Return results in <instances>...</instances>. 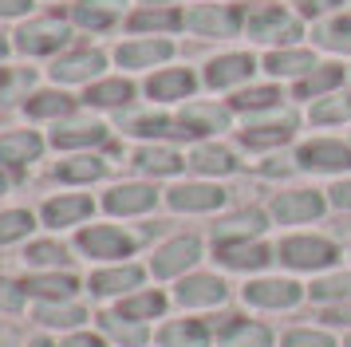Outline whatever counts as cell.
Returning <instances> with one entry per match:
<instances>
[{
  "mask_svg": "<svg viewBox=\"0 0 351 347\" xmlns=\"http://www.w3.org/2000/svg\"><path fill=\"white\" fill-rule=\"evenodd\" d=\"M343 261V249H339V241L324 233H285L276 241V265L292 272V276H319V272H328Z\"/></svg>",
  "mask_w": 351,
  "mask_h": 347,
  "instance_id": "6da1fadb",
  "label": "cell"
},
{
  "mask_svg": "<svg viewBox=\"0 0 351 347\" xmlns=\"http://www.w3.org/2000/svg\"><path fill=\"white\" fill-rule=\"evenodd\" d=\"M170 300H174L178 312H186V315H217L229 308L233 284H229V276H225L221 268L217 272L213 268H193L182 280H174Z\"/></svg>",
  "mask_w": 351,
  "mask_h": 347,
  "instance_id": "7a4b0ae2",
  "label": "cell"
},
{
  "mask_svg": "<svg viewBox=\"0 0 351 347\" xmlns=\"http://www.w3.org/2000/svg\"><path fill=\"white\" fill-rule=\"evenodd\" d=\"M75 252H80L87 265H119V261H134L138 256V233H130L127 225H119V221H91V225H83L75 229Z\"/></svg>",
  "mask_w": 351,
  "mask_h": 347,
  "instance_id": "3957f363",
  "label": "cell"
},
{
  "mask_svg": "<svg viewBox=\"0 0 351 347\" xmlns=\"http://www.w3.org/2000/svg\"><path fill=\"white\" fill-rule=\"evenodd\" d=\"M237 296L249 312L280 315V312H296L308 300V284H300V276H292V272H261V276H249L241 284Z\"/></svg>",
  "mask_w": 351,
  "mask_h": 347,
  "instance_id": "277c9868",
  "label": "cell"
},
{
  "mask_svg": "<svg viewBox=\"0 0 351 347\" xmlns=\"http://www.w3.org/2000/svg\"><path fill=\"white\" fill-rule=\"evenodd\" d=\"M202 261H206V241L197 233H174L166 237V241H158L154 249H150V256H146V268H150V280H182L186 272H193V268H202Z\"/></svg>",
  "mask_w": 351,
  "mask_h": 347,
  "instance_id": "5b68a950",
  "label": "cell"
},
{
  "mask_svg": "<svg viewBox=\"0 0 351 347\" xmlns=\"http://www.w3.org/2000/svg\"><path fill=\"white\" fill-rule=\"evenodd\" d=\"M146 280H150V268L143 265V261H119V265H95L87 276H83V292L95 300V304H103V308H111V304H119L123 296H130V292H138V288H146Z\"/></svg>",
  "mask_w": 351,
  "mask_h": 347,
  "instance_id": "8992f818",
  "label": "cell"
},
{
  "mask_svg": "<svg viewBox=\"0 0 351 347\" xmlns=\"http://www.w3.org/2000/svg\"><path fill=\"white\" fill-rule=\"evenodd\" d=\"M213 261L225 276H261L276 265V245L265 237H245V241H213Z\"/></svg>",
  "mask_w": 351,
  "mask_h": 347,
  "instance_id": "52a82bcc",
  "label": "cell"
},
{
  "mask_svg": "<svg viewBox=\"0 0 351 347\" xmlns=\"http://www.w3.org/2000/svg\"><path fill=\"white\" fill-rule=\"evenodd\" d=\"M328 213V193H319V189H308V186H292V189H276L269 202V217L272 225H288V229H296V225H312Z\"/></svg>",
  "mask_w": 351,
  "mask_h": 347,
  "instance_id": "ba28073f",
  "label": "cell"
},
{
  "mask_svg": "<svg viewBox=\"0 0 351 347\" xmlns=\"http://www.w3.org/2000/svg\"><path fill=\"white\" fill-rule=\"evenodd\" d=\"M162 202L170 213H186V217H206V213H221L229 193L209 178H193V182H174L162 193Z\"/></svg>",
  "mask_w": 351,
  "mask_h": 347,
  "instance_id": "9c48e42d",
  "label": "cell"
},
{
  "mask_svg": "<svg viewBox=\"0 0 351 347\" xmlns=\"http://www.w3.org/2000/svg\"><path fill=\"white\" fill-rule=\"evenodd\" d=\"M162 193L154 182H119L99 198V209L114 221H130V217H146L150 209H158Z\"/></svg>",
  "mask_w": 351,
  "mask_h": 347,
  "instance_id": "30bf717a",
  "label": "cell"
},
{
  "mask_svg": "<svg viewBox=\"0 0 351 347\" xmlns=\"http://www.w3.org/2000/svg\"><path fill=\"white\" fill-rule=\"evenodd\" d=\"M206 320L213 324L217 347H276V339H280L265 320H253V315L221 312V320H217V315H206Z\"/></svg>",
  "mask_w": 351,
  "mask_h": 347,
  "instance_id": "8fae6325",
  "label": "cell"
},
{
  "mask_svg": "<svg viewBox=\"0 0 351 347\" xmlns=\"http://www.w3.org/2000/svg\"><path fill=\"white\" fill-rule=\"evenodd\" d=\"M245 28H249V36L261 40V44L296 47L300 20H296V16H288L285 8H276V4H256L253 12H245Z\"/></svg>",
  "mask_w": 351,
  "mask_h": 347,
  "instance_id": "7c38bea8",
  "label": "cell"
},
{
  "mask_svg": "<svg viewBox=\"0 0 351 347\" xmlns=\"http://www.w3.org/2000/svg\"><path fill=\"white\" fill-rule=\"evenodd\" d=\"M20 292L32 304H56V300H80L83 292V276H75V268L64 272H24L20 276Z\"/></svg>",
  "mask_w": 351,
  "mask_h": 347,
  "instance_id": "4fadbf2b",
  "label": "cell"
},
{
  "mask_svg": "<svg viewBox=\"0 0 351 347\" xmlns=\"http://www.w3.org/2000/svg\"><path fill=\"white\" fill-rule=\"evenodd\" d=\"M296 166L312 174H332V178H343L351 174V142L343 139H312L296 150Z\"/></svg>",
  "mask_w": 351,
  "mask_h": 347,
  "instance_id": "5bb4252c",
  "label": "cell"
},
{
  "mask_svg": "<svg viewBox=\"0 0 351 347\" xmlns=\"http://www.w3.org/2000/svg\"><path fill=\"white\" fill-rule=\"evenodd\" d=\"M154 347H217L213 339V324L206 315H166L162 324H154Z\"/></svg>",
  "mask_w": 351,
  "mask_h": 347,
  "instance_id": "9a60e30c",
  "label": "cell"
},
{
  "mask_svg": "<svg viewBox=\"0 0 351 347\" xmlns=\"http://www.w3.org/2000/svg\"><path fill=\"white\" fill-rule=\"evenodd\" d=\"M91 213H95L91 193H56L40 205V225L51 233H67V229H83Z\"/></svg>",
  "mask_w": 351,
  "mask_h": 347,
  "instance_id": "2e32d148",
  "label": "cell"
},
{
  "mask_svg": "<svg viewBox=\"0 0 351 347\" xmlns=\"http://www.w3.org/2000/svg\"><path fill=\"white\" fill-rule=\"evenodd\" d=\"M67 36H71V28H67L60 16H40V20H28L24 28L16 32V51H24V56H51V51H60V47L67 44Z\"/></svg>",
  "mask_w": 351,
  "mask_h": 347,
  "instance_id": "e0dca14e",
  "label": "cell"
},
{
  "mask_svg": "<svg viewBox=\"0 0 351 347\" xmlns=\"http://www.w3.org/2000/svg\"><path fill=\"white\" fill-rule=\"evenodd\" d=\"M71 249L75 245H64L60 237H32L20 249V265H24V272H64L75 265Z\"/></svg>",
  "mask_w": 351,
  "mask_h": 347,
  "instance_id": "ac0fdd59",
  "label": "cell"
},
{
  "mask_svg": "<svg viewBox=\"0 0 351 347\" xmlns=\"http://www.w3.org/2000/svg\"><path fill=\"white\" fill-rule=\"evenodd\" d=\"M32 320L40 324V331H60V335H67V331H80L87 328V320H95L91 315V308L83 304V300H56V304H32Z\"/></svg>",
  "mask_w": 351,
  "mask_h": 347,
  "instance_id": "d6986e66",
  "label": "cell"
},
{
  "mask_svg": "<svg viewBox=\"0 0 351 347\" xmlns=\"http://www.w3.org/2000/svg\"><path fill=\"white\" fill-rule=\"evenodd\" d=\"M103 67H107V56H103L99 47H71V51H64V56L51 60V79H56V83H87V87H91V79H95Z\"/></svg>",
  "mask_w": 351,
  "mask_h": 347,
  "instance_id": "ffe728a7",
  "label": "cell"
},
{
  "mask_svg": "<svg viewBox=\"0 0 351 347\" xmlns=\"http://www.w3.org/2000/svg\"><path fill=\"white\" fill-rule=\"evenodd\" d=\"M111 308L119 315L134 320V324L154 328V324H162V320H166V312L174 308V300H170V292H162V288H138V292L123 296L119 304H111Z\"/></svg>",
  "mask_w": 351,
  "mask_h": 347,
  "instance_id": "44dd1931",
  "label": "cell"
},
{
  "mask_svg": "<svg viewBox=\"0 0 351 347\" xmlns=\"http://www.w3.org/2000/svg\"><path fill=\"white\" fill-rule=\"evenodd\" d=\"M253 71H256V60L249 51H225V56H213L206 63V87H213V91L237 87L241 91V83L253 79Z\"/></svg>",
  "mask_w": 351,
  "mask_h": 347,
  "instance_id": "7402d4cb",
  "label": "cell"
},
{
  "mask_svg": "<svg viewBox=\"0 0 351 347\" xmlns=\"http://www.w3.org/2000/svg\"><path fill=\"white\" fill-rule=\"evenodd\" d=\"M95 328L107 335L111 347H150L154 344V328L146 324H134L127 315H119L114 308H99L95 312Z\"/></svg>",
  "mask_w": 351,
  "mask_h": 347,
  "instance_id": "603a6c76",
  "label": "cell"
},
{
  "mask_svg": "<svg viewBox=\"0 0 351 347\" xmlns=\"http://www.w3.org/2000/svg\"><path fill=\"white\" fill-rule=\"evenodd\" d=\"M174 56V44L162 40V36H150V40H127V44L114 47V63L127 67V71H146V67H158Z\"/></svg>",
  "mask_w": 351,
  "mask_h": 347,
  "instance_id": "cb8c5ba5",
  "label": "cell"
},
{
  "mask_svg": "<svg viewBox=\"0 0 351 347\" xmlns=\"http://www.w3.org/2000/svg\"><path fill=\"white\" fill-rule=\"evenodd\" d=\"M193 91H197V75L190 67H162L146 79V95L154 103H186Z\"/></svg>",
  "mask_w": 351,
  "mask_h": 347,
  "instance_id": "d4e9b609",
  "label": "cell"
},
{
  "mask_svg": "<svg viewBox=\"0 0 351 347\" xmlns=\"http://www.w3.org/2000/svg\"><path fill=\"white\" fill-rule=\"evenodd\" d=\"M130 166L143 174V178H174L186 166V158L178 154L174 146H166V142H143L130 154Z\"/></svg>",
  "mask_w": 351,
  "mask_h": 347,
  "instance_id": "484cf974",
  "label": "cell"
},
{
  "mask_svg": "<svg viewBox=\"0 0 351 347\" xmlns=\"http://www.w3.org/2000/svg\"><path fill=\"white\" fill-rule=\"evenodd\" d=\"M292 130H296V123H292L288 115L253 119V123L241 130V146H245V150H276V146L292 142Z\"/></svg>",
  "mask_w": 351,
  "mask_h": 347,
  "instance_id": "4316f807",
  "label": "cell"
},
{
  "mask_svg": "<svg viewBox=\"0 0 351 347\" xmlns=\"http://www.w3.org/2000/svg\"><path fill=\"white\" fill-rule=\"evenodd\" d=\"M186 166H190L197 178H209V182H217V178H229V174H237V154L229 150V146H217V142H197L186 158Z\"/></svg>",
  "mask_w": 351,
  "mask_h": 347,
  "instance_id": "83f0119b",
  "label": "cell"
},
{
  "mask_svg": "<svg viewBox=\"0 0 351 347\" xmlns=\"http://www.w3.org/2000/svg\"><path fill=\"white\" fill-rule=\"evenodd\" d=\"M40 154H44V139L36 130H8V134H0V166L4 170H24V166L40 162Z\"/></svg>",
  "mask_w": 351,
  "mask_h": 347,
  "instance_id": "f1b7e54d",
  "label": "cell"
},
{
  "mask_svg": "<svg viewBox=\"0 0 351 347\" xmlns=\"http://www.w3.org/2000/svg\"><path fill=\"white\" fill-rule=\"evenodd\" d=\"M269 209H237V213H225L213 225V241H245V237H265L269 233Z\"/></svg>",
  "mask_w": 351,
  "mask_h": 347,
  "instance_id": "f546056e",
  "label": "cell"
},
{
  "mask_svg": "<svg viewBox=\"0 0 351 347\" xmlns=\"http://www.w3.org/2000/svg\"><path fill=\"white\" fill-rule=\"evenodd\" d=\"M308 300L316 308H332V304H351V268L335 265L308 280Z\"/></svg>",
  "mask_w": 351,
  "mask_h": 347,
  "instance_id": "4dcf8cb0",
  "label": "cell"
},
{
  "mask_svg": "<svg viewBox=\"0 0 351 347\" xmlns=\"http://www.w3.org/2000/svg\"><path fill=\"white\" fill-rule=\"evenodd\" d=\"M343 79H348V67H343V63H316L304 79H296V99L316 103V99H324V95L339 91Z\"/></svg>",
  "mask_w": 351,
  "mask_h": 347,
  "instance_id": "1f68e13d",
  "label": "cell"
},
{
  "mask_svg": "<svg viewBox=\"0 0 351 347\" xmlns=\"http://www.w3.org/2000/svg\"><path fill=\"white\" fill-rule=\"evenodd\" d=\"M241 24V12H233V8H217V4H197V8H190L186 12V28L197 32V36H233Z\"/></svg>",
  "mask_w": 351,
  "mask_h": 347,
  "instance_id": "d6a6232c",
  "label": "cell"
},
{
  "mask_svg": "<svg viewBox=\"0 0 351 347\" xmlns=\"http://www.w3.org/2000/svg\"><path fill=\"white\" fill-rule=\"evenodd\" d=\"M103 142H107V126L95 123V119L64 123V126H56V134H51L56 150H75V154H87L91 146H103Z\"/></svg>",
  "mask_w": 351,
  "mask_h": 347,
  "instance_id": "836d02e7",
  "label": "cell"
},
{
  "mask_svg": "<svg viewBox=\"0 0 351 347\" xmlns=\"http://www.w3.org/2000/svg\"><path fill=\"white\" fill-rule=\"evenodd\" d=\"M40 229V213L32 209H24V205H8V209H0V249H8V245H28Z\"/></svg>",
  "mask_w": 351,
  "mask_h": 347,
  "instance_id": "e575fe53",
  "label": "cell"
},
{
  "mask_svg": "<svg viewBox=\"0 0 351 347\" xmlns=\"http://www.w3.org/2000/svg\"><path fill=\"white\" fill-rule=\"evenodd\" d=\"M182 24H186V12H178V8H158V4H143V8L127 20V28L138 32V36H166V32H178Z\"/></svg>",
  "mask_w": 351,
  "mask_h": 347,
  "instance_id": "d590c367",
  "label": "cell"
},
{
  "mask_svg": "<svg viewBox=\"0 0 351 347\" xmlns=\"http://www.w3.org/2000/svg\"><path fill=\"white\" fill-rule=\"evenodd\" d=\"M316 67V56L308 47H272L265 56V71L276 79H304Z\"/></svg>",
  "mask_w": 351,
  "mask_h": 347,
  "instance_id": "8d00e7d4",
  "label": "cell"
},
{
  "mask_svg": "<svg viewBox=\"0 0 351 347\" xmlns=\"http://www.w3.org/2000/svg\"><path fill=\"white\" fill-rule=\"evenodd\" d=\"M178 123H182V130L190 139H202V134H217V130L229 126V110L213 107V103H186V110L178 115Z\"/></svg>",
  "mask_w": 351,
  "mask_h": 347,
  "instance_id": "74e56055",
  "label": "cell"
},
{
  "mask_svg": "<svg viewBox=\"0 0 351 347\" xmlns=\"http://www.w3.org/2000/svg\"><path fill=\"white\" fill-rule=\"evenodd\" d=\"M103 174H107V162L87 150V154L64 158L56 166V182H64V186H91V182H103Z\"/></svg>",
  "mask_w": 351,
  "mask_h": 347,
  "instance_id": "f35d334b",
  "label": "cell"
},
{
  "mask_svg": "<svg viewBox=\"0 0 351 347\" xmlns=\"http://www.w3.org/2000/svg\"><path fill=\"white\" fill-rule=\"evenodd\" d=\"M134 99V83L130 79H95L91 87H87V95H83V103L87 107H99V110H123Z\"/></svg>",
  "mask_w": 351,
  "mask_h": 347,
  "instance_id": "ab89813d",
  "label": "cell"
},
{
  "mask_svg": "<svg viewBox=\"0 0 351 347\" xmlns=\"http://www.w3.org/2000/svg\"><path fill=\"white\" fill-rule=\"evenodd\" d=\"M75 110V99L60 87H44V91H36L24 99V115L28 119H67Z\"/></svg>",
  "mask_w": 351,
  "mask_h": 347,
  "instance_id": "60d3db41",
  "label": "cell"
},
{
  "mask_svg": "<svg viewBox=\"0 0 351 347\" xmlns=\"http://www.w3.org/2000/svg\"><path fill=\"white\" fill-rule=\"evenodd\" d=\"M119 20V0H80L71 4V24L87 32H107Z\"/></svg>",
  "mask_w": 351,
  "mask_h": 347,
  "instance_id": "b9f144b4",
  "label": "cell"
},
{
  "mask_svg": "<svg viewBox=\"0 0 351 347\" xmlns=\"http://www.w3.org/2000/svg\"><path fill=\"white\" fill-rule=\"evenodd\" d=\"M280 87H272V83H261V87H241L237 95H233V103L229 107L233 110H245V115H265V110H276L280 107Z\"/></svg>",
  "mask_w": 351,
  "mask_h": 347,
  "instance_id": "7bdbcfd3",
  "label": "cell"
},
{
  "mask_svg": "<svg viewBox=\"0 0 351 347\" xmlns=\"http://www.w3.org/2000/svg\"><path fill=\"white\" fill-rule=\"evenodd\" d=\"M127 134H134V139H143V142H158V139H166V134L186 139L182 123L170 119V115H138V119H130L127 123Z\"/></svg>",
  "mask_w": 351,
  "mask_h": 347,
  "instance_id": "ee69618b",
  "label": "cell"
},
{
  "mask_svg": "<svg viewBox=\"0 0 351 347\" xmlns=\"http://www.w3.org/2000/svg\"><path fill=\"white\" fill-rule=\"evenodd\" d=\"M276 347H339V335L324 324H296V328L280 331Z\"/></svg>",
  "mask_w": 351,
  "mask_h": 347,
  "instance_id": "f6af8a7d",
  "label": "cell"
},
{
  "mask_svg": "<svg viewBox=\"0 0 351 347\" xmlns=\"http://www.w3.org/2000/svg\"><path fill=\"white\" fill-rule=\"evenodd\" d=\"M308 119L316 126H332V123H351V91H335L324 95L308 107Z\"/></svg>",
  "mask_w": 351,
  "mask_h": 347,
  "instance_id": "bcb514c9",
  "label": "cell"
},
{
  "mask_svg": "<svg viewBox=\"0 0 351 347\" xmlns=\"http://www.w3.org/2000/svg\"><path fill=\"white\" fill-rule=\"evenodd\" d=\"M316 324H324V328L335 331V335L351 331V304H332V308H316Z\"/></svg>",
  "mask_w": 351,
  "mask_h": 347,
  "instance_id": "7dc6e473",
  "label": "cell"
},
{
  "mask_svg": "<svg viewBox=\"0 0 351 347\" xmlns=\"http://www.w3.org/2000/svg\"><path fill=\"white\" fill-rule=\"evenodd\" d=\"M60 347H111V344H107V335L99 328H80V331L60 335Z\"/></svg>",
  "mask_w": 351,
  "mask_h": 347,
  "instance_id": "c3c4849f",
  "label": "cell"
},
{
  "mask_svg": "<svg viewBox=\"0 0 351 347\" xmlns=\"http://www.w3.org/2000/svg\"><path fill=\"white\" fill-rule=\"evenodd\" d=\"M324 193H328V205H332V209H343V213H351V174L335 178V182L324 189Z\"/></svg>",
  "mask_w": 351,
  "mask_h": 347,
  "instance_id": "681fc988",
  "label": "cell"
},
{
  "mask_svg": "<svg viewBox=\"0 0 351 347\" xmlns=\"http://www.w3.org/2000/svg\"><path fill=\"white\" fill-rule=\"evenodd\" d=\"M319 44L332 47V51H351V28H343V24L335 20V24H328V28L319 32Z\"/></svg>",
  "mask_w": 351,
  "mask_h": 347,
  "instance_id": "f907efd6",
  "label": "cell"
},
{
  "mask_svg": "<svg viewBox=\"0 0 351 347\" xmlns=\"http://www.w3.org/2000/svg\"><path fill=\"white\" fill-rule=\"evenodd\" d=\"M24 292H20V280H0V312H16L24 304Z\"/></svg>",
  "mask_w": 351,
  "mask_h": 347,
  "instance_id": "816d5d0a",
  "label": "cell"
},
{
  "mask_svg": "<svg viewBox=\"0 0 351 347\" xmlns=\"http://www.w3.org/2000/svg\"><path fill=\"white\" fill-rule=\"evenodd\" d=\"M36 0H0V20H12V16H28Z\"/></svg>",
  "mask_w": 351,
  "mask_h": 347,
  "instance_id": "f5cc1de1",
  "label": "cell"
},
{
  "mask_svg": "<svg viewBox=\"0 0 351 347\" xmlns=\"http://www.w3.org/2000/svg\"><path fill=\"white\" fill-rule=\"evenodd\" d=\"M335 0H300V16H324Z\"/></svg>",
  "mask_w": 351,
  "mask_h": 347,
  "instance_id": "db71d44e",
  "label": "cell"
},
{
  "mask_svg": "<svg viewBox=\"0 0 351 347\" xmlns=\"http://www.w3.org/2000/svg\"><path fill=\"white\" fill-rule=\"evenodd\" d=\"M24 347H60V339H51L48 331H40V335H28Z\"/></svg>",
  "mask_w": 351,
  "mask_h": 347,
  "instance_id": "11a10c76",
  "label": "cell"
},
{
  "mask_svg": "<svg viewBox=\"0 0 351 347\" xmlns=\"http://www.w3.org/2000/svg\"><path fill=\"white\" fill-rule=\"evenodd\" d=\"M143 4H158V8H174L178 0H143Z\"/></svg>",
  "mask_w": 351,
  "mask_h": 347,
  "instance_id": "9f6ffc18",
  "label": "cell"
},
{
  "mask_svg": "<svg viewBox=\"0 0 351 347\" xmlns=\"http://www.w3.org/2000/svg\"><path fill=\"white\" fill-rule=\"evenodd\" d=\"M339 24H343V28H351V8H348L343 16H339Z\"/></svg>",
  "mask_w": 351,
  "mask_h": 347,
  "instance_id": "6f0895ef",
  "label": "cell"
},
{
  "mask_svg": "<svg viewBox=\"0 0 351 347\" xmlns=\"http://www.w3.org/2000/svg\"><path fill=\"white\" fill-rule=\"evenodd\" d=\"M339 347H351V331H343V335H339Z\"/></svg>",
  "mask_w": 351,
  "mask_h": 347,
  "instance_id": "680465c9",
  "label": "cell"
},
{
  "mask_svg": "<svg viewBox=\"0 0 351 347\" xmlns=\"http://www.w3.org/2000/svg\"><path fill=\"white\" fill-rule=\"evenodd\" d=\"M4 193H8V178H4V174H0V198H4Z\"/></svg>",
  "mask_w": 351,
  "mask_h": 347,
  "instance_id": "91938a15",
  "label": "cell"
},
{
  "mask_svg": "<svg viewBox=\"0 0 351 347\" xmlns=\"http://www.w3.org/2000/svg\"><path fill=\"white\" fill-rule=\"evenodd\" d=\"M4 83H8V67H0V87H4Z\"/></svg>",
  "mask_w": 351,
  "mask_h": 347,
  "instance_id": "94428289",
  "label": "cell"
},
{
  "mask_svg": "<svg viewBox=\"0 0 351 347\" xmlns=\"http://www.w3.org/2000/svg\"><path fill=\"white\" fill-rule=\"evenodd\" d=\"M4 51H8V44H4V40H0V56H4Z\"/></svg>",
  "mask_w": 351,
  "mask_h": 347,
  "instance_id": "6125c7cd",
  "label": "cell"
}]
</instances>
